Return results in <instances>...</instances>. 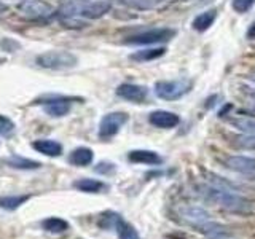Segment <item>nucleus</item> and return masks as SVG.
Here are the masks:
<instances>
[{"instance_id": "1", "label": "nucleus", "mask_w": 255, "mask_h": 239, "mask_svg": "<svg viewBox=\"0 0 255 239\" xmlns=\"http://www.w3.org/2000/svg\"><path fill=\"white\" fill-rule=\"evenodd\" d=\"M203 195L206 199L222 206L223 209L236 214H249L252 211V203L246 198L236 195L233 190L222 188V187H203Z\"/></svg>"}, {"instance_id": "2", "label": "nucleus", "mask_w": 255, "mask_h": 239, "mask_svg": "<svg viewBox=\"0 0 255 239\" xmlns=\"http://www.w3.org/2000/svg\"><path fill=\"white\" fill-rule=\"evenodd\" d=\"M35 62L37 66L48 70H69L77 66L78 59L70 51H46L38 54L35 58Z\"/></svg>"}, {"instance_id": "3", "label": "nucleus", "mask_w": 255, "mask_h": 239, "mask_svg": "<svg viewBox=\"0 0 255 239\" xmlns=\"http://www.w3.org/2000/svg\"><path fill=\"white\" fill-rule=\"evenodd\" d=\"M193 88V82L188 78L171 80V82H156L155 83V94L163 101H177L188 94Z\"/></svg>"}, {"instance_id": "4", "label": "nucleus", "mask_w": 255, "mask_h": 239, "mask_svg": "<svg viewBox=\"0 0 255 239\" xmlns=\"http://www.w3.org/2000/svg\"><path fill=\"white\" fill-rule=\"evenodd\" d=\"M175 30L169 27H159V29H150L140 34L131 35L125 40L128 45H155V43H164L174 38Z\"/></svg>"}, {"instance_id": "5", "label": "nucleus", "mask_w": 255, "mask_h": 239, "mask_svg": "<svg viewBox=\"0 0 255 239\" xmlns=\"http://www.w3.org/2000/svg\"><path fill=\"white\" fill-rule=\"evenodd\" d=\"M128 121V115L125 112H112L107 114L101 120L99 124V137L101 139H110L114 137L118 131L122 129V126Z\"/></svg>"}, {"instance_id": "6", "label": "nucleus", "mask_w": 255, "mask_h": 239, "mask_svg": "<svg viewBox=\"0 0 255 239\" xmlns=\"http://www.w3.org/2000/svg\"><path fill=\"white\" fill-rule=\"evenodd\" d=\"M72 101H75V99L74 98H62V96H53L50 99H40L35 104H42L46 115L54 117V118H61V117H66L70 112Z\"/></svg>"}, {"instance_id": "7", "label": "nucleus", "mask_w": 255, "mask_h": 239, "mask_svg": "<svg viewBox=\"0 0 255 239\" xmlns=\"http://www.w3.org/2000/svg\"><path fill=\"white\" fill-rule=\"evenodd\" d=\"M18 10L27 16V18H34V19H42L48 18L54 13L53 6L50 3L43 2V0H24L22 3L18 5Z\"/></svg>"}, {"instance_id": "8", "label": "nucleus", "mask_w": 255, "mask_h": 239, "mask_svg": "<svg viewBox=\"0 0 255 239\" xmlns=\"http://www.w3.org/2000/svg\"><path fill=\"white\" fill-rule=\"evenodd\" d=\"M112 10V3L107 0H98V2H86L82 0L78 8V14L86 19H99L104 14H107Z\"/></svg>"}, {"instance_id": "9", "label": "nucleus", "mask_w": 255, "mask_h": 239, "mask_svg": "<svg viewBox=\"0 0 255 239\" xmlns=\"http://www.w3.org/2000/svg\"><path fill=\"white\" fill-rule=\"evenodd\" d=\"M117 94L125 101H129L134 104H142L147 99L148 90H147V86H140V85H134V83H123L117 88Z\"/></svg>"}, {"instance_id": "10", "label": "nucleus", "mask_w": 255, "mask_h": 239, "mask_svg": "<svg viewBox=\"0 0 255 239\" xmlns=\"http://www.w3.org/2000/svg\"><path fill=\"white\" fill-rule=\"evenodd\" d=\"M148 121L156 127H161V129H171V127H175L180 123V118L172 112L155 110L148 115Z\"/></svg>"}, {"instance_id": "11", "label": "nucleus", "mask_w": 255, "mask_h": 239, "mask_svg": "<svg viewBox=\"0 0 255 239\" xmlns=\"http://www.w3.org/2000/svg\"><path fill=\"white\" fill-rule=\"evenodd\" d=\"M225 166L235 172L251 175L255 172V159L249 156H230L227 158Z\"/></svg>"}, {"instance_id": "12", "label": "nucleus", "mask_w": 255, "mask_h": 239, "mask_svg": "<svg viewBox=\"0 0 255 239\" xmlns=\"http://www.w3.org/2000/svg\"><path fill=\"white\" fill-rule=\"evenodd\" d=\"M32 148L37 150L38 153L46 156H59L62 153V145L59 142L51 139H38L32 142Z\"/></svg>"}, {"instance_id": "13", "label": "nucleus", "mask_w": 255, "mask_h": 239, "mask_svg": "<svg viewBox=\"0 0 255 239\" xmlns=\"http://www.w3.org/2000/svg\"><path fill=\"white\" fill-rule=\"evenodd\" d=\"M128 159L131 163H143V164H159L161 158L158 153L151 150H132L128 155Z\"/></svg>"}, {"instance_id": "14", "label": "nucleus", "mask_w": 255, "mask_h": 239, "mask_svg": "<svg viewBox=\"0 0 255 239\" xmlns=\"http://www.w3.org/2000/svg\"><path fill=\"white\" fill-rule=\"evenodd\" d=\"M182 215L196 227L203 225V223L211 220L209 214H207L204 209H201V207H195V206H190V207H185V209H182Z\"/></svg>"}, {"instance_id": "15", "label": "nucleus", "mask_w": 255, "mask_h": 239, "mask_svg": "<svg viewBox=\"0 0 255 239\" xmlns=\"http://www.w3.org/2000/svg\"><path fill=\"white\" fill-rule=\"evenodd\" d=\"M93 158H94L93 150L86 147H80V148H75L69 155V163L74 166H88L93 163Z\"/></svg>"}, {"instance_id": "16", "label": "nucleus", "mask_w": 255, "mask_h": 239, "mask_svg": "<svg viewBox=\"0 0 255 239\" xmlns=\"http://www.w3.org/2000/svg\"><path fill=\"white\" fill-rule=\"evenodd\" d=\"M215 18H217V10H207V11L199 13L193 19V22H191V26L198 32H204L212 26Z\"/></svg>"}, {"instance_id": "17", "label": "nucleus", "mask_w": 255, "mask_h": 239, "mask_svg": "<svg viewBox=\"0 0 255 239\" xmlns=\"http://www.w3.org/2000/svg\"><path fill=\"white\" fill-rule=\"evenodd\" d=\"M166 53V48L164 46H159V48H148V50H140V51H135L129 56V59L135 61V62H147V61H153L161 58V56Z\"/></svg>"}, {"instance_id": "18", "label": "nucleus", "mask_w": 255, "mask_h": 239, "mask_svg": "<svg viewBox=\"0 0 255 239\" xmlns=\"http://www.w3.org/2000/svg\"><path fill=\"white\" fill-rule=\"evenodd\" d=\"M5 163L10 166V167H14V169H22V171L38 169V167L42 166L38 161H34V159H27V158H22L19 155H13L10 158H6Z\"/></svg>"}, {"instance_id": "19", "label": "nucleus", "mask_w": 255, "mask_h": 239, "mask_svg": "<svg viewBox=\"0 0 255 239\" xmlns=\"http://www.w3.org/2000/svg\"><path fill=\"white\" fill-rule=\"evenodd\" d=\"M30 199V195H8V196H2L0 198V207L5 211H16L19 206H22L26 201Z\"/></svg>"}, {"instance_id": "20", "label": "nucleus", "mask_w": 255, "mask_h": 239, "mask_svg": "<svg viewBox=\"0 0 255 239\" xmlns=\"http://www.w3.org/2000/svg\"><path fill=\"white\" fill-rule=\"evenodd\" d=\"M74 187L80 191H85V193H99L106 185L94 179H80L74 182Z\"/></svg>"}, {"instance_id": "21", "label": "nucleus", "mask_w": 255, "mask_h": 239, "mask_svg": "<svg viewBox=\"0 0 255 239\" xmlns=\"http://www.w3.org/2000/svg\"><path fill=\"white\" fill-rule=\"evenodd\" d=\"M42 228L48 233H64L66 230H69V223L59 217H50L42 222Z\"/></svg>"}, {"instance_id": "22", "label": "nucleus", "mask_w": 255, "mask_h": 239, "mask_svg": "<svg viewBox=\"0 0 255 239\" xmlns=\"http://www.w3.org/2000/svg\"><path fill=\"white\" fill-rule=\"evenodd\" d=\"M115 228H117V233H118V238L120 239H140L137 231H135L129 223L123 222L122 219H117L115 222Z\"/></svg>"}, {"instance_id": "23", "label": "nucleus", "mask_w": 255, "mask_h": 239, "mask_svg": "<svg viewBox=\"0 0 255 239\" xmlns=\"http://www.w3.org/2000/svg\"><path fill=\"white\" fill-rule=\"evenodd\" d=\"M231 126H235L238 131L244 134L255 135V118H235L231 120Z\"/></svg>"}, {"instance_id": "24", "label": "nucleus", "mask_w": 255, "mask_h": 239, "mask_svg": "<svg viewBox=\"0 0 255 239\" xmlns=\"http://www.w3.org/2000/svg\"><path fill=\"white\" fill-rule=\"evenodd\" d=\"M235 145H238L239 148H246V150H255V135H249V134H243L235 137Z\"/></svg>"}, {"instance_id": "25", "label": "nucleus", "mask_w": 255, "mask_h": 239, "mask_svg": "<svg viewBox=\"0 0 255 239\" xmlns=\"http://www.w3.org/2000/svg\"><path fill=\"white\" fill-rule=\"evenodd\" d=\"M120 2L128 6L139 8V10H148V8L155 6L156 0H120Z\"/></svg>"}, {"instance_id": "26", "label": "nucleus", "mask_w": 255, "mask_h": 239, "mask_svg": "<svg viewBox=\"0 0 255 239\" xmlns=\"http://www.w3.org/2000/svg\"><path fill=\"white\" fill-rule=\"evenodd\" d=\"M13 132H14V123L5 115H0V135L8 137V135H11Z\"/></svg>"}, {"instance_id": "27", "label": "nucleus", "mask_w": 255, "mask_h": 239, "mask_svg": "<svg viewBox=\"0 0 255 239\" xmlns=\"http://www.w3.org/2000/svg\"><path fill=\"white\" fill-rule=\"evenodd\" d=\"M254 5H255V0H233V2H231V6H233V10L236 13L249 11Z\"/></svg>"}, {"instance_id": "28", "label": "nucleus", "mask_w": 255, "mask_h": 239, "mask_svg": "<svg viewBox=\"0 0 255 239\" xmlns=\"http://www.w3.org/2000/svg\"><path fill=\"white\" fill-rule=\"evenodd\" d=\"M0 48H3V50L8 53H13L14 50H19L21 45L11 38H3V40H0Z\"/></svg>"}, {"instance_id": "29", "label": "nucleus", "mask_w": 255, "mask_h": 239, "mask_svg": "<svg viewBox=\"0 0 255 239\" xmlns=\"http://www.w3.org/2000/svg\"><path fill=\"white\" fill-rule=\"evenodd\" d=\"M94 171L98 174H110V172L115 171V166L112 163H109V161H102V163H99L98 166L94 167Z\"/></svg>"}, {"instance_id": "30", "label": "nucleus", "mask_w": 255, "mask_h": 239, "mask_svg": "<svg viewBox=\"0 0 255 239\" xmlns=\"http://www.w3.org/2000/svg\"><path fill=\"white\" fill-rule=\"evenodd\" d=\"M246 94H247V98L251 99L252 109L255 110V90H254V88H246Z\"/></svg>"}, {"instance_id": "31", "label": "nucleus", "mask_w": 255, "mask_h": 239, "mask_svg": "<svg viewBox=\"0 0 255 239\" xmlns=\"http://www.w3.org/2000/svg\"><path fill=\"white\" fill-rule=\"evenodd\" d=\"M2 62H3V59H2V58H0V64H2Z\"/></svg>"}]
</instances>
